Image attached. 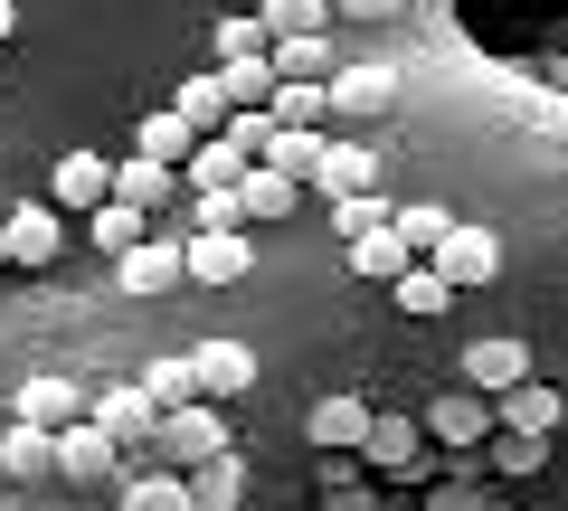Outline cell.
I'll return each instance as SVG.
<instances>
[{
    "label": "cell",
    "mask_w": 568,
    "mask_h": 511,
    "mask_svg": "<svg viewBox=\"0 0 568 511\" xmlns=\"http://www.w3.org/2000/svg\"><path fill=\"white\" fill-rule=\"evenodd\" d=\"M313 190H323V200H369V190H379V152H369L361 133H342V143L323 152V171H313Z\"/></svg>",
    "instance_id": "obj_12"
},
{
    "label": "cell",
    "mask_w": 568,
    "mask_h": 511,
    "mask_svg": "<svg viewBox=\"0 0 568 511\" xmlns=\"http://www.w3.org/2000/svg\"><path fill=\"white\" fill-rule=\"evenodd\" d=\"M332 10H342V20H388L398 0H332Z\"/></svg>",
    "instance_id": "obj_39"
},
{
    "label": "cell",
    "mask_w": 568,
    "mask_h": 511,
    "mask_svg": "<svg viewBox=\"0 0 568 511\" xmlns=\"http://www.w3.org/2000/svg\"><path fill=\"white\" fill-rule=\"evenodd\" d=\"M275 76H332V39H275Z\"/></svg>",
    "instance_id": "obj_35"
},
{
    "label": "cell",
    "mask_w": 568,
    "mask_h": 511,
    "mask_svg": "<svg viewBox=\"0 0 568 511\" xmlns=\"http://www.w3.org/2000/svg\"><path fill=\"white\" fill-rule=\"evenodd\" d=\"M426 266L446 275L455 294H474V285H493V275H503V237H493V227H465V218H455V237L436 246Z\"/></svg>",
    "instance_id": "obj_4"
},
{
    "label": "cell",
    "mask_w": 568,
    "mask_h": 511,
    "mask_svg": "<svg viewBox=\"0 0 568 511\" xmlns=\"http://www.w3.org/2000/svg\"><path fill=\"white\" fill-rule=\"evenodd\" d=\"M369 417H379V408H369V398H323V408H313V446H323V454H361V436H369Z\"/></svg>",
    "instance_id": "obj_18"
},
{
    "label": "cell",
    "mask_w": 568,
    "mask_h": 511,
    "mask_svg": "<svg viewBox=\"0 0 568 511\" xmlns=\"http://www.w3.org/2000/svg\"><path fill=\"white\" fill-rule=\"evenodd\" d=\"M114 200L152 218L162 200H181V171H171V162H142V152H133V162H114Z\"/></svg>",
    "instance_id": "obj_20"
},
{
    "label": "cell",
    "mask_w": 568,
    "mask_h": 511,
    "mask_svg": "<svg viewBox=\"0 0 568 511\" xmlns=\"http://www.w3.org/2000/svg\"><path fill=\"white\" fill-rule=\"evenodd\" d=\"M85 417H95L123 454H142V446H152V427H162V408H152V389H142V379H133V389H95V398H85Z\"/></svg>",
    "instance_id": "obj_5"
},
{
    "label": "cell",
    "mask_w": 568,
    "mask_h": 511,
    "mask_svg": "<svg viewBox=\"0 0 568 511\" xmlns=\"http://www.w3.org/2000/svg\"><path fill=\"white\" fill-rule=\"evenodd\" d=\"M104 200H114V162H95V152H67L58 181H48V208H67V218H95Z\"/></svg>",
    "instance_id": "obj_8"
},
{
    "label": "cell",
    "mask_w": 568,
    "mask_h": 511,
    "mask_svg": "<svg viewBox=\"0 0 568 511\" xmlns=\"http://www.w3.org/2000/svg\"><path fill=\"white\" fill-rule=\"evenodd\" d=\"M209 454H227V427H219V408H171L162 427H152V446L142 454H123V464H162V473H190V464H209Z\"/></svg>",
    "instance_id": "obj_1"
},
{
    "label": "cell",
    "mask_w": 568,
    "mask_h": 511,
    "mask_svg": "<svg viewBox=\"0 0 568 511\" xmlns=\"http://www.w3.org/2000/svg\"><path fill=\"white\" fill-rule=\"evenodd\" d=\"M388 104H398L388 67H332V123H379Z\"/></svg>",
    "instance_id": "obj_9"
},
{
    "label": "cell",
    "mask_w": 568,
    "mask_h": 511,
    "mask_svg": "<svg viewBox=\"0 0 568 511\" xmlns=\"http://www.w3.org/2000/svg\"><path fill=\"white\" fill-rule=\"evenodd\" d=\"M171 114H181L190 133H200V143H209V133H227V95H219V67H209V76H190L181 95H171Z\"/></svg>",
    "instance_id": "obj_27"
},
{
    "label": "cell",
    "mask_w": 568,
    "mask_h": 511,
    "mask_svg": "<svg viewBox=\"0 0 568 511\" xmlns=\"http://www.w3.org/2000/svg\"><path fill=\"white\" fill-rule=\"evenodd\" d=\"M294 200H304V181H284V171H246L237 181V208H246V227H275V218H294Z\"/></svg>",
    "instance_id": "obj_21"
},
{
    "label": "cell",
    "mask_w": 568,
    "mask_h": 511,
    "mask_svg": "<svg viewBox=\"0 0 568 511\" xmlns=\"http://www.w3.org/2000/svg\"><path fill=\"white\" fill-rule=\"evenodd\" d=\"M417 427L436 436L446 454H484L503 417H493V398H484V389H446V398H426V417H417Z\"/></svg>",
    "instance_id": "obj_2"
},
{
    "label": "cell",
    "mask_w": 568,
    "mask_h": 511,
    "mask_svg": "<svg viewBox=\"0 0 568 511\" xmlns=\"http://www.w3.org/2000/svg\"><path fill=\"white\" fill-rule=\"evenodd\" d=\"M323 133H275V152H265V171H284V181H313V171H323Z\"/></svg>",
    "instance_id": "obj_31"
},
{
    "label": "cell",
    "mask_w": 568,
    "mask_h": 511,
    "mask_svg": "<svg viewBox=\"0 0 568 511\" xmlns=\"http://www.w3.org/2000/svg\"><path fill=\"white\" fill-rule=\"evenodd\" d=\"M114 275H123V294H171V285H190V256H181V237H142Z\"/></svg>",
    "instance_id": "obj_13"
},
{
    "label": "cell",
    "mask_w": 568,
    "mask_h": 511,
    "mask_svg": "<svg viewBox=\"0 0 568 511\" xmlns=\"http://www.w3.org/2000/svg\"><path fill=\"white\" fill-rule=\"evenodd\" d=\"M142 389H152V408H162V417H171V408H200V398H209V389H200V369H190V350H181V360H152V369H142Z\"/></svg>",
    "instance_id": "obj_28"
},
{
    "label": "cell",
    "mask_w": 568,
    "mask_h": 511,
    "mask_svg": "<svg viewBox=\"0 0 568 511\" xmlns=\"http://www.w3.org/2000/svg\"><path fill=\"white\" fill-rule=\"evenodd\" d=\"M398 218V208L379 200V190H369V200H332V227H342V237H361V227H388Z\"/></svg>",
    "instance_id": "obj_37"
},
{
    "label": "cell",
    "mask_w": 568,
    "mask_h": 511,
    "mask_svg": "<svg viewBox=\"0 0 568 511\" xmlns=\"http://www.w3.org/2000/svg\"><path fill=\"white\" fill-rule=\"evenodd\" d=\"M530 379V350L511 341V331H484V341L465 350V389H484V398H503V389H521Z\"/></svg>",
    "instance_id": "obj_11"
},
{
    "label": "cell",
    "mask_w": 568,
    "mask_h": 511,
    "mask_svg": "<svg viewBox=\"0 0 568 511\" xmlns=\"http://www.w3.org/2000/svg\"><path fill=\"white\" fill-rule=\"evenodd\" d=\"M10 29H20V10H10V0H0V39H10Z\"/></svg>",
    "instance_id": "obj_40"
},
{
    "label": "cell",
    "mask_w": 568,
    "mask_h": 511,
    "mask_svg": "<svg viewBox=\"0 0 568 511\" xmlns=\"http://www.w3.org/2000/svg\"><path fill=\"white\" fill-rule=\"evenodd\" d=\"M181 256H190V285H237V275L256 266V237H246V227H190Z\"/></svg>",
    "instance_id": "obj_3"
},
{
    "label": "cell",
    "mask_w": 568,
    "mask_h": 511,
    "mask_svg": "<svg viewBox=\"0 0 568 511\" xmlns=\"http://www.w3.org/2000/svg\"><path fill=\"white\" fill-rule=\"evenodd\" d=\"M493 417H503V427H521V436H559L568 398H559V389H540V379H521V389L493 398Z\"/></svg>",
    "instance_id": "obj_17"
},
{
    "label": "cell",
    "mask_w": 568,
    "mask_h": 511,
    "mask_svg": "<svg viewBox=\"0 0 568 511\" xmlns=\"http://www.w3.org/2000/svg\"><path fill=\"white\" fill-rule=\"evenodd\" d=\"M388 294H398V313H446V304H455V285H446L436 266H407Z\"/></svg>",
    "instance_id": "obj_32"
},
{
    "label": "cell",
    "mask_w": 568,
    "mask_h": 511,
    "mask_svg": "<svg viewBox=\"0 0 568 511\" xmlns=\"http://www.w3.org/2000/svg\"><path fill=\"white\" fill-rule=\"evenodd\" d=\"M549 464V436H521V427H493L484 446V473H511V483H530V473Z\"/></svg>",
    "instance_id": "obj_24"
},
{
    "label": "cell",
    "mask_w": 568,
    "mask_h": 511,
    "mask_svg": "<svg viewBox=\"0 0 568 511\" xmlns=\"http://www.w3.org/2000/svg\"><path fill=\"white\" fill-rule=\"evenodd\" d=\"M85 237H95L104 256H114V266H123V256H133V246L152 237V227H142V208H123V200H104L95 218H85Z\"/></svg>",
    "instance_id": "obj_29"
},
{
    "label": "cell",
    "mask_w": 568,
    "mask_h": 511,
    "mask_svg": "<svg viewBox=\"0 0 568 511\" xmlns=\"http://www.w3.org/2000/svg\"><path fill=\"white\" fill-rule=\"evenodd\" d=\"M0 473H10V483H39V473H58V436L10 417V427H0Z\"/></svg>",
    "instance_id": "obj_19"
},
{
    "label": "cell",
    "mask_w": 568,
    "mask_h": 511,
    "mask_svg": "<svg viewBox=\"0 0 568 511\" xmlns=\"http://www.w3.org/2000/svg\"><path fill=\"white\" fill-rule=\"evenodd\" d=\"M227 10H265V0H227Z\"/></svg>",
    "instance_id": "obj_42"
},
{
    "label": "cell",
    "mask_w": 568,
    "mask_h": 511,
    "mask_svg": "<svg viewBox=\"0 0 568 511\" xmlns=\"http://www.w3.org/2000/svg\"><path fill=\"white\" fill-rule=\"evenodd\" d=\"M237 502H246V464H237V446L209 454V464H190V511H237Z\"/></svg>",
    "instance_id": "obj_22"
},
{
    "label": "cell",
    "mask_w": 568,
    "mask_h": 511,
    "mask_svg": "<svg viewBox=\"0 0 568 511\" xmlns=\"http://www.w3.org/2000/svg\"><path fill=\"white\" fill-rule=\"evenodd\" d=\"M275 133H284V123L265 114V104H246V114H227V143H237L246 162H265V152H275Z\"/></svg>",
    "instance_id": "obj_36"
},
{
    "label": "cell",
    "mask_w": 568,
    "mask_h": 511,
    "mask_svg": "<svg viewBox=\"0 0 568 511\" xmlns=\"http://www.w3.org/2000/svg\"><path fill=\"white\" fill-rule=\"evenodd\" d=\"M398 237L417 246V256H436V246L455 237V218H446V208H436V200H417V208H398Z\"/></svg>",
    "instance_id": "obj_34"
},
{
    "label": "cell",
    "mask_w": 568,
    "mask_h": 511,
    "mask_svg": "<svg viewBox=\"0 0 568 511\" xmlns=\"http://www.w3.org/2000/svg\"><path fill=\"white\" fill-rule=\"evenodd\" d=\"M85 398H95V389H77V379H29V389H10V417H20V427L67 436V427L85 417Z\"/></svg>",
    "instance_id": "obj_10"
},
{
    "label": "cell",
    "mask_w": 568,
    "mask_h": 511,
    "mask_svg": "<svg viewBox=\"0 0 568 511\" xmlns=\"http://www.w3.org/2000/svg\"><path fill=\"white\" fill-rule=\"evenodd\" d=\"M342 256H351V275H361V285H398L407 266H426L417 246L398 237V218H388V227H361V237H342Z\"/></svg>",
    "instance_id": "obj_7"
},
{
    "label": "cell",
    "mask_w": 568,
    "mask_h": 511,
    "mask_svg": "<svg viewBox=\"0 0 568 511\" xmlns=\"http://www.w3.org/2000/svg\"><path fill=\"white\" fill-rule=\"evenodd\" d=\"M265 48H275V39H265L256 10H219V67L227 58H265Z\"/></svg>",
    "instance_id": "obj_33"
},
{
    "label": "cell",
    "mask_w": 568,
    "mask_h": 511,
    "mask_svg": "<svg viewBox=\"0 0 568 511\" xmlns=\"http://www.w3.org/2000/svg\"><path fill=\"white\" fill-rule=\"evenodd\" d=\"M123 511H190V473L133 464V473H123Z\"/></svg>",
    "instance_id": "obj_23"
},
{
    "label": "cell",
    "mask_w": 568,
    "mask_h": 511,
    "mask_svg": "<svg viewBox=\"0 0 568 511\" xmlns=\"http://www.w3.org/2000/svg\"><path fill=\"white\" fill-rule=\"evenodd\" d=\"M190 152H200V133H190L171 104H162V114H142V162H171V171H181Z\"/></svg>",
    "instance_id": "obj_30"
},
{
    "label": "cell",
    "mask_w": 568,
    "mask_h": 511,
    "mask_svg": "<svg viewBox=\"0 0 568 511\" xmlns=\"http://www.w3.org/2000/svg\"><path fill=\"white\" fill-rule=\"evenodd\" d=\"M246 171H256V162H246V152L227 143V133H209V143H200V152L181 162V190H190V200H200V190H237Z\"/></svg>",
    "instance_id": "obj_16"
},
{
    "label": "cell",
    "mask_w": 568,
    "mask_h": 511,
    "mask_svg": "<svg viewBox=\"0 0 568 511\" xmlns=\"http://www.w3.org/2000/svg\"><path fill=\"white\" fill-rule=\"evenodd\" d=\"M0 427H10V398H0Z\"/></svg>",
    "instance_id": "obj_43"
},
{
    "label": "cell",
    "mask_w": 568,
    "mask_h": 511,
    "mask_svg": "<svg viewBox=\"0 0 568 511\" xmlns=\"http://www.w3.org/2000/svg\"><path fill=\"white\" fill-rule=\"evenodd\" d=\"M10 266H58L67 256V208H48V200H29V208H10Z\"/></svg>",
    "instance_id": "obj_6"
},
{
    "label": "cell",
    "mask_w": 568,
    "mask_h": 511,
    "mask_svg": "<svg viewBox=\"0 0 568 511\" xmlns=\"http://www.w3.org/2000/svg\"><path fill=\"white\" fill-rule=\"evenodd\" d=\"M219 95H227V114L265 104V95H275V48H265V58H227L219 67Z\"/></svg>",
    "instance_id": "obj_26"
},
{
    "label": "cell",
    "mask_w": 568,
    "mask_h": 511,
    "mask_svg": "<svg viewBox=\"0 0 568 511\" xmlns=\"http://www.w3.org/2000/svg\"><path fill=\"white\" fill-rule=\"evenodd\" d=\"M190 369H200V389H209V398L256 389V350H246V341H200V350H190Z\"/></svg>",
    "instance_id": "obj_15"
},
{
    "label": "cell",
    "mask_w": 568,
    "mask_h": 511,
    "mask_svg": "<svg viewBox=\"0 0 568 511\" xmlns=\"http://www.w3.org/2000/svg\"><path fill=\"white\" fill-rule=\"evenodd\" d=\"M0 266H10V227H0Z\"/></svg>",
    "instance_id": "obj_41"
},
{
    "label": "cell",
    "mask_w": 568,
    "mask_h": 511,
    "mask_svg": "<svg viewBox=\"0 0 568 511\" xmlns=\"http://www.w3.org/2000/svg\"><path fill=\"white\" fill-rule=\"evenodd\" d=\"M426 511H503V502H493L484 483H436V492H426Z\"/></svg>",
    "instance_id": "obj_38"
},
{
    "label": "cell",
    "mask_w": 568,
    "mask_h": 511,
    "mask_svg": "<svg viewBox=\"0 0 568 511\" xmlns=\"http://www.w3.org/2000/svg\"><path fill=\"white\" fill-rule=\"evenodd\" d=\"M114 464H123V446L95 427V417H77V427L58 436V473H67V483H104Z\"/></svg>",
    "instance_id": "obj_14"
},
{
    "label": "cell",
    "mask_w": 568,
    "mask_h": 511,
    "mask_svg": "<svg viewBox=\"0 0 568 511\" xmlns=\"http://www.w3.org/2000/svg\"><path fill=\"white\" fill-rule=\"evenodd\" d=\"M256 20H265V39H323L342 10H332V0H265Z\"/></svg>",
    "instance_id": "obj_25"
}]
</instances>
